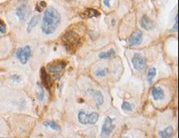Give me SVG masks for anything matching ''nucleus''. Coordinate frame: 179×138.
<instances>
[{
  "mask_svg": "<svg viewBox=\"0 0 179 138\" xmlns=\"http://www.w3.org/2000/svg\"><path fill=\"white\" fill-rule=\"evenodd\" d=\"M61 21V15L54 7H48L44 13L41 31L44 34L50 35L55 32Z\"/></svg>",
  "mask_w": 179,
  "mask_h": 138,
  "instance_id": "nucleus-1",
  "label": "nucleus"
},
{
  "mask_svg": "<svg viewBox=\"0 0 179 138\" xmlns=\"http://www.w3.org/2000/svg\"><path fill=\"white\" fill-rule=\"evenodd\" d=\"M62 41L64 46L68 51H75L78 44L80 42V36L74 31L69 30L63 35Z\"/></svg>",
  "mask_w": 179,
  "mask_h": 138,
  "instance_id": "nucleus-2",
  "label": "nucleus"
},
{
  "mask_svg": "<svg viewBox=\"0 0 179 138\" xmlns=\"http://www.w3.org/2000/svg\"><path fill=\"white\" fill-rule=\"evenodd\" d=\"M78 118L79 122L83 125H93L98 121L99 115L98 113H92L90 114H87L84 111H80L79 113Z\"/></svg>",
  "mask_w": 179,
  "mask_h": 138,
  "instance_id": "nucleus-3",
  "label": "nucleus"
},
{
  "mask_svg": "<svg viewBox=\"0 0 179 138\" xmlns=\"http://www.w3.org/2000/svg\"><path fill=\"white\" fill-rule=\"evenodd\" d=\"M131 63H132L134 68L139 72H144L147 68L146 60L139 53H136L134 55V57L131 60Z\"/></svg>",
  "mask_w": 179,
  "mask_h": 138,
  "instance_id": "nucleus-4",
  "label": "nucleus"
},
{
  "mask_svg": "<svg viewBox=\"0 0 179 138\" xmlns=\"http://www.w3.org/2000/svg\"><path fill=\"white\" fill-rule=\"evenodd\" d=\"M115 127V125H114L113 123V120L110 117H106L103 125L102 127V133H101L102 138H109L110 135L113 132Z\"/></svg>",
  "mask_w": 179,
  "mask_h": 138,
  "instance_id": "nucleus-5",
  "label": "nucleus"
},
{
  "mask_svg": "<svg viewBox=\"0 0 179 138\" xmlns=\"http://www.w3.org/2000/svg\"><path fill=\"white\" fill-rule=\"evenodd\" d=\"M31 50L29 46H24L23 48H19L16 52V56L23 65L27 63V61L31 57Z\"/></svg>",
  "mask_w": 179,
  "mask_h": 138,
  "instance_id": "nucleus-6",
  "label": "nucleus"
},
{
  "mask_svg": "<svg viewBox=\"0 0 179 138\" xmlns=\"http://www.w3.org/2000/svg\"><path fill=\"white\" fill-rule=\"evenodd\" d=\"M66 65H67L66 61H64L63 60H57L51 63L48 64L47 69L51 73L57 74V73H59L60 71H62L66 67Z\"/></svg>",
  "mask_w": 179,
  "mask_h": 138,
  "instance_id": "nucleus-7",
  "label": "nucleus"
},
{
  "mask_svg": "<svg viewBox=\"0 0 179 138\" xmlns=\"http://www.w3.org/2000/svg\"><path fill=\"white\" fill-rule=\"evenodd\" d=\"M143 40V33L140 30H135L128 40L130 46H139Z\"/></svg>",
  "mask_w": 179,
  "mask_h": 138,
  "instance_id": "nucleus-8",
  "label": "nucleus"
},
{
  "mask_svg": "<svg viewBox=\"0 0 179 138\" xmlns=\"http://www.w3.org/2000/svg\"><path fill=\"white\" fill-rule=\"evenodd\" d=\"M40 79H41L43 85L46 87L47 89L50 90V89L52 87L53 84H52L51 76L47 74L46 69H45L44 67H42V68L40 69Z\"/></svg>",
  "mask_w": 179,
  "mask_h": 138,
  "instance_id": "nucleus-9",
  "label": "nucleus"
},
{
  "mask_svg": "<svg viewBox=\"0 0 179 138\" xmlns=\"http://www.w3.org/2000/svg\"><path fill=\"white\" fill-rule=\"evenodd\" d=\"M29 13H30L29 8H27V6L25 5V4L19 7L16 12V14L21 22H24L26 20V18L29 15Z\"/></svg>",
  "mask_w": 179,
  "mask_h": 138,
  "instance_id": "nucleus-10",
  "label": "nucleus"
},
{
  "mask_svg": "<svg viewBox=\"0 0 179 138\" xmlns=\"http://www.w3.org/2000/svg\"><path fill=\"white\" fill-rule=\"evenodd\" d=\"M140 25L143 28L147 30V31L151 30V29L154 27V23L147 17L146 15H144L140 18Z\"/></svg>",
  "mask_w": 179,
  "mask_h": 138,
  "instance_id": "nucleus-11",
  "label": "nucleus"
},
{
  "mask_svg": "<svg viewBox=\"0 0 179 138\" xmlns=\"http://www.w3.org/2000/svg\"><path fill=\"white\" fill-rule=\"evenodd\" d=\"M80 15L81 17L87 19V18H92L94 17H98L100 15V12L94 8H87L81 13Z\"/></svg>",
  "mask_w": 179,
  "mask_h": 138,
  "instance_id": "nucleus-12",
  "label": "nucleus"
},
{
  "mask_svg": "<svg viewBox=\"0 0 179 138\" xmlns=\"http://www.w3.org/2000/svg\"><path fill=\"white\" fill-rule=\"evenodd\" d=\"M152 96H153V98H154V99L155 101L163 99V98H164L163 90L161 88L154 87V88H152Z\"/></svg>",
  "mask_w": 179,
  "mask_h": 138,
  "instance_id": "nucleus-13",
  "label": "nucleus"
},
{
  "mask_svg": "<svg viewBox=\"0 0 179 138\" xmlns=\"http://www.w3.org/2000/svg\"><path fill=\"white\" fill-rule=\"evenodd\" d=\"M92 96L94 98L95 103H96V106L99 108L101 105H102L104 103V98L102 96V93L100 91H93L92 93Z\"/></svg>",
  "mask_w": 179,
  "mask_h": 138,
  "instance_id": "nucleus-14",
  "label": "nucleus"
},
{
  "mask_svg": "<svg viewBox=\"0 0 179 138\" xmlns=\"http://www.w3.org/2000/svg\"><path fill=\"white\" fill-rule=\"evenodd\" d=\"M40 15H36V16H34V17L30 20L28 25H27V32H31V30L34 28L38 24L39 21H40Z\"/></svg>",
  "mask_w": 179,
  "mask_h": 138,
  "instance_id": "nucleus-15",
  "label": "nucleus"
},
{
  "mask_svg": "<svg viewBox=\"0 0 179 138\" xmlns=\"http://www.w3.org/2000/svg\"><path fill=\"white\" fill-rule=\"evenodd\" d=\"M173 127H167L163 131L159 132V135L162 138H170L173 134Z\"/></svg>",
  "mask_w": 179,
  "mask_h": 138,
  "instance_id": "nucleus-16",
  "label": "nucleus"
},
{
  "mask_svg": "<svg viewBox=\"0 0 179 138\" xmlns=\"http://www.w3.org/2000/svg\"><path fill=\"white\" fill-rule=\"evenodd\" d=\"M115 52L114 49H111L108 51L107 52H100L98 54V56L101 59H111L115 56Z\"/></svg>",
  "mask_w": 179,
  "mask_h": 138,
  "instance_id": "nucleus-17",
  "label": "nucleus"
},
{
  "mask_svg": "<svg viewBox=\"0 0 179 138\" xmlns=\"http://www.w3.org/2000/svg\"><path fill=\"white\" fill-rule=\"evenodd\" d=\"M43 125H44V126H46V127H51V129H53V130H55V131H59V130H60V127L55 122H54V121L45 122L43 123Z\"/></svg>",
  "mask_w": 179,
  "mask_h": 138,
  "instance_id": "nucleus-18",
  "label": "nucleus"
},
{
  "mask_svg": "<svg viewBox=\"0 0 179 138\" xmlns=\"http://www.w3.org/2000/svg\"><path fill=\"white\" fill-rule=\"evenodd\" d=\"M156 76V69L155 68H150L147 74V81L149 84H152L154 78Z\"/></svg>",
  "mask_w": 179,
  "mask_h": 138,
  "instance_id": "nucleus-19",
  "label": "nucleus"
},
{
  "mask_svg": "<svg viewBox=\"0 0 179 138\" xmlns=\"http://www.w3.org/2000/svg\"><path fill=\"white\" fill-rule=\"evenodd\" d=\"M108 73V69H98L95 74L98 77H100V78H102V77H105L106 75Z\"/></svg>",
  "mask_w": 179,
  "mask_h": 138,
  "instance_id": "nucleus-20",
  "label": "nucleus"
},
{
  "mask_svg": "<svg viewBox=\"0 0 179 138\" xmlns=\"http://www.w3.org/2000/svg\"><path fill=\"white\" fill-rule=\"evenodd\" d=\"M121 108H122V109L124 110V111H126V112H130L133 109V106L130 103H128V102H124L122 104Z\"/></svg>",
  "mask_w": 179,
  "mask_h": 138,
  "instance_id": "nucleus-21",
  "label": "nucleus"
},
{
  "mask_svg": "<svg viewBox=\"0 0 179 138\" xmlns=\"http://www.w3.org/2000/svg\"><path fill=\"white\" fill-rule=\"evenodd\" d=\"M6 30H7L6 24L2 19H0V32L1 33H5Z\"/></svg>",
  "mask_w": 179,
  "mask_h": 138,
  "instance_id": "nucleus-22",
  "label": "nucleus"
},
{
  "mask_svg": "<svg viewBox=\"0 0 179 138\" xmlns=\"http://www.w3.org/2000/svg\"><path fill=\"white\" fill-rule=\"evenodd\" d=\"M178 29V15L177 14L176 15V23H175L173 28L171 29V30H172V32H177Z\"/></svg>",
  "mask_w": 179,
  "mask_h": 138,
  "instance_id": "nucleus-23",
  "label": "nucleus"
},
{
  "mask_svg": "<svg viewBox=\"0 0 179 138\" xmlns=\"http://www.w3.org/2000/svg\"><path fill=\"white\" fill-rule=\"evenodd\" d=\"M37 85H38L39 89H40V100L42 101L43 98H44V90H43V88H42L40 83H37Z\"/></svg>",
  "mask_w": 179,
  "mask_h": 138,
  "instance_id": "nucleus-24",
  "label": "nucleus"
},
{
  "mask_svg": "<svg viewBox=\"0 0 179 138\" xmlns=\"http://www.w3.org/2000/svg\"><path fill=\"white\" fill-rule=\"evenodd\" d=\"M103 3H104V5L106 6L107 8H109L111 5H110V0H103Z\"/></svg>",
  "mask_w": 179,
  "mask_h": 138,
  "instance_id": "nucleus-25",
  "label": "nucleus"
},
{
  "mask_svg": "<svg viewBox=\"0 0 179 138\" xmlns=\"http://www.w3.org/2000/svg\"><path fill=\"white\" fill-rule=\"evenodd\" d=\"M39 5L40 6V8H46V2H44V1H41L40 3H39Z\"/></svg>",
  "mask_w": 179,
  "mask_h": 138,
  "instance_id": "nucleus-26",
  "label": "nucleus"
},
{
  "mask_svg": "<svg viewBox=\"0 0 179 138\" xmlns=\"http://www.w3.org/2000/svg\"><path fill=\"white\" fill-rule=\"evenodd\" d=\"M124 138H129V137H124Z\"/></svg>",
  "mask_w": 179,
  "mask_h": 138,
  "instance_id": "nucleus-27",
  "label": "nucleus"
},
{
  "mask_svg": "<svg viewBox=\"0 0 179 138\" xmlns=\"http://www.w3.org/2000/svg\"><path fill=\"white\" fill-rule=\"evenodd\" d=\"M0 138H3V137H0Z\"/></svg>",
  "mask_w": 179,
  "mask_h": 138,
  "instance_id": "nucleus-28",
  "label": "nucleus"
},
{
  "mask_svg": "<svg viewBox=\"0 0 179 138\" xmlns=\"http://www.w3.org/2000/svg\"><path fill=\"white\" fill-rule=\"evenodd\" d=\"M51 138H52V137H51Z\"/></svg>",
  "mask_w": 179,
  "mask_h": 138,
  "instance_id": "nucleus-29",
  "label": "nucleus"
}]
</instances>
